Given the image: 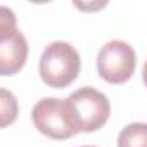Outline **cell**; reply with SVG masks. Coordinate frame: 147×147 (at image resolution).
<instances>
[{
    "label": "cell",
    "instance_id": "ba28073f",
    "mask_svg": "<svg viewBox=\"0 0 147 147\" xmlns=\"http://www.w3.org/2000/svg\"><path fill=\"white\" fill-rule=\"evenodd\" d=\"M16 29H17V17H16L14 10L0 5V38L10 34Z\"/></svg>",
    "mask_w": 147,
    "mask_h": 147
},
{
    "label": "cell",
    "instance_id": "3957f363",
    "mask_svg": "<svg viewBox=\"0 0 147 147\" xmlns=\"http://www.w3.org/2000/svg\"><path fill=\"white\" fill-rule=\"evenodd\" d=\"M33 123L38 130L55 140H65L80 134L65 99L43 98L33 108Z\"/></svg>",
    "mask_w": 147,
    "mask_h": 147
},
{
    "label": "cell",
    "instance_id": "30bf717a",
    "mask_svg": "<svg viewBox=\"0 0 147 147\" xmlns=\"http://www.w3.org/2000/svg\"><path fill=\"white\" fill-rule=\"evenodd\" d=\"M142 79H144V84H146V87H147V60H146L144 69H142Z\"/></svg>",
    "mask_w": 147,
    "mask_h": 147
},
{
    "label": "cell",
    "instance_id": "9c48e42d",
    "mask_svg": "<svg viewBox=\"0 0 147 147\" xmlns=\"http://www.w3.org/2000/svg\"><path fill=\"white\" fill-rule=\"evenodd\" d=\"M72 2L82 12H98V10H103L110 0H72Z\"/></svg>",
    "mask_w": 147,
    "mask_h": 147
},
{
    "label": "cell",
    "instance_id": "8992f818",
    "mask_svg": "<svg viewBox=\"0 0 147 147\" xmlns=\"http://www.w3.org/2000/svg\"><path fill=\"white\" fill-rule=\"evenodd\" d=\"M118 147H147V123H130L118 135Z\"/></svg>",
    "mask_w": 147,
    "mask_h": 147
},
{
    "label": "cell",
    "instance_id": "7a4b0ae2",
    "mask_svg": "<svg viewBox=\"0 0 147 147\" xmlns=\"http://www.w3.org/2000/svg\"><path fill=\"white\" fill-rule=\"evenodd\" d=\"M65 101L79 132H96L110 118L111 105L108 98L94 87H82L72 92Z\"/></svg>",
    "mask_w": 147,
    "mask_h": 147
},
{
    "label": "cell",
    "instance_id": "52a82bcc",
    "mask_svg": "<svg viewBox=\"0 0 147 147\" xmlns=\"http://www.w3.org/2000/svg\"><path fill=\"white\" fill-rule=\"evenodd\" d=\"M19 115V103L14 92L0 87V128L12 125Z\"/></svg>",
    "mask_w": 147,
    "mask_h": 147
},
{
    "label": "cell",
    "instance_id": "277c9868",
    "mask_svg": "<svg viewBox=\"0 0 147 147\" xmlns=\"http://www.w3.org/2000/svg\"><path fill=\"white\" fill-rule=\"evenodd\" d=\"M96 63H98L99 75L106 82L123 84L135 72L137 57L128 43L121 39H113L99 50Z\"/></svg>",
    "mask_w": 147,
    "mask_h": 147
},
{
    "label": "cell",
    "instance_id": "7c38bea8",
    "mask_svg": "<svg viewBox=\"0 0 147 147\" xmlns=\"http://www.w3.org/2000/svg\"><path fill=\"white\" fill-rule=\"evenodd\" d=\"M82 147H94V146H82Z\"/></svg>",
    "mask_w": 147,
    "mask_h": 147
},
{
    "label": "cell",
    "instance_id": "8fae6325",
    "mask_svg": "<svg viewBox=\"0 0 147 147\" xmlns=\"http://www.w3.org/2000/svg\"><path fill=\"white\" fill-rule=\"evenodd\" d=\"M33 3H46V2H51V0H29Z\"/></svg>",
    "mask_w": 147,
    "mask_h": 147
},
{
    "label": "cell",
    "instance_id": "5b68a950",
    "mask_svg": "<svg viewBox=\"0 0 147 147\" xmlns=\"http://www.w3.org/2000/svg\"><path fill=\"white\" fill-rule=\"evenodd\" d=\"M28 41L19 29L0 38V75L19 72L28 60Z\"/></svg>",
    "mask_w": 147,
    "mask_h": 147
},
{
    "label": "cell",
    "instance_id": "6da1fadb",
    "mask_svg": "<svg viewBox=\"0 0 147 147\" xmlns=\"http://www.w3.org/2000/svg\"><path fill=\"white\" fill-rule=\"evenodd\" d=\"M80 72L79 51L70 43L53 41L50 43L39 58V75L50 87L62 89L72 84Z\"/></svg>",
    "mask_w": 147,
    "mask_h": 147
}]
</instances>
